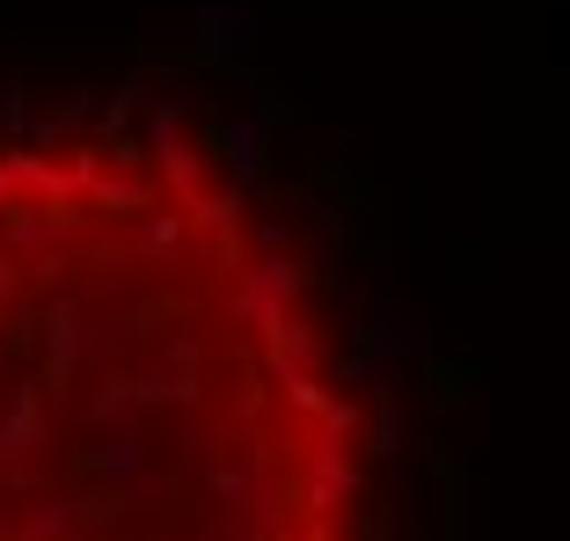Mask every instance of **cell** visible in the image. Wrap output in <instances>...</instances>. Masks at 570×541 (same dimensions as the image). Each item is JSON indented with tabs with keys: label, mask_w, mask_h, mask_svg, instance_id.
<instances>
[{
	"label": "cell",
	"mask_w": 570,
	"mask_h": 541,
	"mask_svg": "<svg viewBox=\"0 0 570 541\" xmlns=\"http://www.w3.org/2000/svg\"><path fill=\"white\" fill-rule=\"evenodd\" d=\"M0 541H358L315 286L168 139L0 147Z\"/></svg>",
	"instance_id": "cell-1"
}]
</instances>
